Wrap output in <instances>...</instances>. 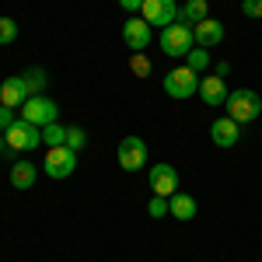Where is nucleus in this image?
<instances>
[{
  "instance_id": "obj_1",
  "label": "nucleus",
  "mask_w": 262,
  "mask_h": 262,
  "mask_svg": "<svg viewBox=\"0 0 262 262\" xmlns=\"http://www.w3.org/2000/svg\"><path fill=\"white\" fill-rule=\"evenodd\" d=\"M224 108H227V116L234 122H252L262 116V98L255 91H248V88H238V91H231L227 101H224Z\"/></svg>"
},
{
  "instance_id": "obj_2",
  "label": "nucleus",
  "mask_w": 262,
  "mask_h": 262,
  "mask_svg": "<svg viewBox=\"0 0 262 262\" xmlns=\"http://www.w3.org/2000/svg\"><path fill=\"white\" fill-rule=\"evenodd\" d=\"M189 49H196V39H192V28L189 25H168L161 28V53L164 56H189Z\"/></svg>"
},
{
  "instance_id": "obj_3",
  "label": "nucleus",
  "mask_w": 262,
  "mask_h": 262,
  "mask_svg": "<svg viewBox=\"0 0 262 262\" xmlns=\"http://www.w3.org/2000/svg\"><path fill=\"white\" fill-rule=\"evenodd\" d=\"M4 140H7L11 150H35L42 143V126H35L28 119H14L4 129Z\"/></svg>"
},
{
  "instance_id": "obj_4",
  "label": "nucleus",
  "mask_w": 262,
  "mask_h": 262,
  "mask_svg": "<svg viewBox=\"0 0 262 262\" xmlns=\"http://www.w3.org/2000/svg\"><path fill=\"white\" fill-rule=\"evenodd\" d=\"M164 91L171 98H192L200 91V74H192L189 67H175L164 74Z\"/></svg>"
},
{
  "instance_id": "obj_5",
  "label": "nucleus",
  "mask_w": 262,
  "mask_h": 262,
  "mask_svg": "<svg viewBox=\"0 0 262 262\" xmlns=\"http://www.w3.org/2000/svg\"><path fill=\"white\" fill-rule=\"evenodd\" d=\"M56 116H60V105L46 95H32L21 105V119L35 122V126H49V122H56Z\"/></svg>"
},
{
  "instance_id": "obj_6",
  "label": "nucleus",
  "mask_w": 262,
  "mask_h": 262,
  "mask_svg": "<svg viewBox=\"0 0 262 262\" xmlns=\"http://www.w3.org/2000/svg\"><path fill=\"white\" fill-rule=\"evenodd\" d=\"M42 168H46L49 179H67V175H74V168H77V150H70V147H49Z\"/></svg>"
},
{
  "instance_id": "obj_7",
  "label": "nucleus",
  "mask_w": 262,
  "mask_h": 262,
  "mask_svg": "<svg viewBox=\"0 0 262 262\" xmlns=\"http://www.w3.org/2000/svg\"><path fill=\"white\" fill-rule=\"evenodd\" d=\"M143 164H147V143H143V137H122L119 168L122 171H140Z\"/></svg>"
},
{
  "instance_id": "obj_8",
  "label": "nucleus",
  "mask_w": 262,
  "mask_h": 262,
  "mask_svg": "<svg viewBox=\"0 0 262 262\" xmlns=\"http://www.w3.org/2000/svg\"><path fill=\"white\" fill-rule=\"evenodd\" d=\"M179 18V4L175 0H143V21L154 28H168V25H175Z\"/></svg>"
},
{
  "instance_id": "obj_9",
  "label": "nucleus",
  "mask_w": 262,
  "mask_h": 262,
  "mask_svg": "<svg viewBox=\"0 0 262 262\" xmlns=\"http://www.w3.org/2000/svg\"><path fill=\"white\" fill-rule=\"evenodd\" d=\"M150 189H154V196H164V200H171L175 192H179V171L171 168V164H154L150 168Z\"/></svg>"
},
{
  "instance_id": "obj_10",
  "label": "nucleus",
  "mask_w": 262,
  "mask_h": 262,
  "mask_svg": "<svg viewBox=\"0 0 262 262\" xmlns=\"http://www.w3.org/2000/svg\"><path fill=\"white\" fill-rule=\"evenodd\" d=\"M122 39H126V46H129L133 53H143V49L150 46V25L133 14L129 21H122Z\"/></svg>"
},
{
  "instance_id": "obj_11",
  "label": "nucleus",
  "mask_w": 262,
  "mask_h": 262,
  "mask_svg": "<svg viewBox=\"0 0 262 262\" xmlns=\"http://www.w3.org/2000/svg\"><path fill=\"white\" fill-rule=\"evenodd\" d=\"M192 39H196L200 49H213V46L224 42V25L213 21V18H206V21H200V25H192Z\"/></svg>"
},
{
  "instance_id": "obj_12",
  "label": "nucleus",
  "mask_w": 262,
  "mask_h": 262,
  "mask_svg": "<svg viewBox=\"0 0 262 262\" xmlns=\"http://www.w3.org/2000/svg\"><path fill=\"white\" fill-rule=\"evenodd\" d=\"M210 137H213L217 147H234V143L242 140V122H234L231 116H224V119H217L213 126H210Z\"/></svg>"
},
{
  "instance_id": "obj_13",
  "label": "nucleus",
  "mask_w": 262,
  "mask_h": 262,
  "mask_svg": "<svg viewBox=\"0 0 262 262\" xmlns=\"http://www.w3.org/2000/svg\"><path fill=\"white\" fill-rule=\"evenodd\" d=\"M28 101V88L21 77H7V81L0 84V105H7V108H21Z\"/></svg>"
},
{
  "instance_id": "obj_14",
  "label": "nucleus",
  "mask_w": 262,
  "mask_h": 262,
  "mask_svg": "<svg viewBox=\"0 0 262 262\" xmlns=\"http://www.w3.org/2000/svg\"><path fill=\"white\" fill-rule=\"evenodd\" d=\"M227 84H224V77H203L200 81V98L206 101V105H224L227 101Z\"/></svg>"
},
{
  "instance_id": "obj_15",
  "label": "nucleus",
  "mask_w": 262,
  "mask_h": 262,
  "mask_svg": "<svg viewBox=\"0 0 262 262\" xmlns=\"http://www.w3.org/2000/svg\"><path fill=\"white\" fill-rule=\"evenodd\" d=\"M210 18V7H206V0H185V7L179 11V25H200V21Z\"/></svg>"
},
{
  "instance_id": "obj_16",
  "label": "nucleus",
  "mask_w": 262,
  "mask_h": 262,
  "mask_svg": "<svg viewBox=\"0 0 262 262\" xmlns=\"http://www.w3.org/2000/svg\"><path fill=\"white\" fill-rule=\"evenodd\" d=\"M35 175H39V171H35L32 161H14L11 164V185H14V189H32V185H35Z\"/></svg>"
},
{
  "instance_id": "obj_17",
  "label": "nucleus",
  "mask_w": 262,
  "mask_h": 262,
  "mask_svg": "<svg viewBox=\"0 0 262 262\" xmlns=\"http://www.w3.org/2000/svg\"><path fill=\"white\" fill-rule=\"evenodd\" d=\"M168 206H171V213H175L179 221H192V217H196V200L185 196V192H175V196L168 200Z\"/></svg>"
},
{
  "instance_id": "obj_18",
  "label": "nucleus",
  "mask_w": 262,
  "mask_h": 262,
  "mask_svg": "<svg viewBox=\"0 0 262 262\" xmlns=\"http://www.w3.org/2000/svg\"><path fill=\"white\" fill-rule=\"evenodd\" d=\"M21 81L28 88V98H32V95H42V91H46V81H49V77H46L42 67H28V70L21 74Z\"/></svg>"
},
{
  "instance_id": "obj_19",
  "label": "nucleus",
  "mask_w": 262,
  "mask_h": 262,
  "mask_svg": "<svg viewBox=\"0 0 262 262\" xmlns=\"http://www.w3.org/2000/svg\"><path fill=\"white\" fill-rule=\"evenodd\" d=\"M42 143L46 147H67V126H60V122L42 126Z\"/></svg>"
},
{
  "instance_id": "obj_20",
  "label": "nucleus",
  "mask_w": 262,
  "mask_h": 262,
  "mask_svg": "<svg viewBox=\"0 0 262 262\" xmlns=\"http://www.w3.org/2000/svg\"><path fill=\"white\" fill-rule=\"evenodd\" d=\"M185 67L192 70V74H203L206 67H210V49H189V56H185Z\"/></svg>"
},
{
  "instance_id": "obj_21",
  "label": "nucleus",
  "mask_w": 262,
  "mask_h": 262,
  "mask_svg": "<svg viewBox=\"0 0 262 262\" xmlns=\"http://www.w3.org/2000/svg\"><path fill=\"white\" fill-rule=\"evenodd\" d=\"M18 39V21L14 18H0V46H11Z\"/></svg>"
},
{
  "instance_id": "obj_22",
  "label": "nucleus",
  "mask_w": 262,
  "mask_h": 262,
  "mask_svg": "<svg viewBox=\"0 0 262 262\" xmlns=\"http://www.w3.org/2000/svg\"><path fill=\"white\" fill-rule=\"evenodd\" d=\"M84 143H88V133H84L81 126H67V147L70 150H81Z\"/></svg>"
},
{
  "instance_id": "obj_23",
  "label": "nucleus",
  "mask_w": 262,
  "mask_h": 262,
  "mask_svg": "<svg viewBox=\"0 0 262 262\" xmlns=\"http://www.w3.org/2000/svg\"><path fill=\"white\" fill-rule=\"evenodd\" d=\"M129 70H133L137 77H150V60H147L143 53H133V60H129Z\"/></svg>"
},
{
  "instance_id": "obj_24",
  "label": "nucleus",
  "mask_w": 262,
  "mask_h": 262,
  "mask_svg": "<svg viewBox=\"0 0 262 262\" xmlns=\"http://www.w3.org/2000/svg\"><path fill=\"white\" fill-rule=\"evenodd\" d=\"M168 210H171V206H168V200H164V196H154V200L147 203V213H150V217H164Z\"/></svg>"
},
{
  "instance_id": "obj_25",
  "label": "nucleus",
  "mask_w": 262,
  "mask_h": 262,
  "mask_svg": "<svg viewBox=\"0 0 262 262\" xmlns=\"http://www.w3.org/2000/svg\"><path fill=\"white\" fill-rule=\"evenodd\" d=\"M242 11L248 18H262V0H242Z\"/></svg>"
},
{
  "instance_id": "obj_26",
  "label": "nucleus",
  "mask_w": 262,
  "mask_h": 262,
  "mask_svg": "<svg viewBox=\"0 0 262 262\" xmlns=\"http://www.w3.org/2000/svg\"><path fill=\"white\" fill-rule=\"evenodd\" d=\"M11 122H14V108H7V105H0V133H4V129H7Z\"/></svg>"
},
{
  "instance_id": "obj_27",
  "label": "nucleus",
  "mask_w": 262,
  "mask_h": 262,
  "mask_svg": "<svg viewBox=\"0 0 262 262\" xmlns=\"http://www.w3.org/2000/svg\"><path fill=\"white\" fill-rule=\"evenodd\" d=\"M122 11H129V14H137V11H143V0H119Z\"/></svg>"
},
{
  "instance_id": "obj_28",
  "label": "nucleus",
  "mask_w": 262,
  "mask_h": 262,
  "mask_svg": "<svg viewBox=\"0 0 262 262\" xmlns=\"http://www.w3.org/2000/svg\"><path fill=\"white\" fill-rule=\"evenodd\" d=\"M4 150H7V140H4V133H0V154H4Z\"/></svg>"
}]
</instances>
